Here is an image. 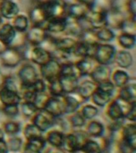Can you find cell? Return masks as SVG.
<instances>
[{
  "instance_id": "cell-1",
  "label": "cell",
  "mask_w": 136,
  "mask_h": 153,
  "mask_svg": "<svg viewBox=\"0 0 136 153\" xmlns=\"http://www.w3.org/2000/svg\"><path fill=\"white\" fill-rule=\"evenodd\" d=\"M23 57H26L27 59L38 65H43L52 59L51 53L41 45L32 46L31 48H27L26 51L23 52Z\"/></svg>"
},
{
  "instance_id": "cell-2",
  "label": "cell",
  "mask_w": 136,
  "mask_h": 153,
  "mask_svg": "<svg viewBox=\"0 0 136 153\" xmlns=\"http://www.w3.org/2000/svg\"><path fill=\"white\" fill-rule=\"evenodd\" d=\"M115 48L112 45L99 43L93 59L95 60V62L99 65H108L112 64L115 60Z\"/></svg>"
},
{
  "instance_id": "cell-3",
  "label": "cell",
  "mask_w": 136,
  "mask_h": 153,
  "mask_svg": "<svg viewBox=\"0 0 136 153\" xmlns=\"http://www.w3.org/2000/svg\"><path fill=\"white\" fill-rule=\"evenodd\" d=\"M67 4L65 0H51L41 5L46 12L48 19H51L65 18L67 15Z\"/></svg>"
},
{
  "instance_id": "cell-4",
  "label": "cell",
  "mask_w": 136,
  "mask_h": 153,
  "mask_svg": "<svg viewBox=\"0 0 136 153\" xmlns=\"http://www.w3.org/2000/svg\"><path fill=\"white\" fill-rule=\"evenodd\" d=\"M55 120L56 118L45 112V110H38L31 117V123L34 124L42 132L49 131L51 128L54 126Z\"/></svg>"
},
{
  "instance_id": "cell-5",
  "label": "cell",
  "mask_w": 136,
  "mask_h": 153,
  "mask_svg": "<svg viewBox=\"0 0 136 153\" xmlns=\"http://www.w3.org/2000/svg\"><path fill=\"white\" fill-rule=\"evenodd\" d=\"M23 55L15 48L7 47L0 55V60L3 66L14 68L21 63L23 59Z\"/></svg>"
},
{
  "instance_id": "cell-6",
  "label": "cell",
  "mask_w": 136,
  "mask_h": 153,
  "mask_svg": "<svg viewBox=\"0 0 136 153\" xmlns=\"http://www.w3.org/2000/svg\"><path fill=\"white\" fill-rule=\"evenodd\" d=\"M48 33L43 26H32L26 33V40L32 46L41 45L48 37Z\"/></svg>"
},
{
  "instance_id": "cell-7",
  "label": "cell",
  "mask_w": 136,
  "mask_h": 153,
  "mask_svg": "<svg viewBox=\"0 0 136 153\" xmlns=\"http://www.w3.org/2000/svg\"><path fill=\"white\" fill-rule=\"evenodd\" d=\"M51 39L53 45V50H57L64 53H72L79 41L72 37H61V38L51 37Z\"/></svg>"
},
{
  "instance_id": "cell-8",
  "label": "cell",
  "mask_w": 136,
  "mask_h": 153,
  "mask_svg": "<svg viewBox=\"0 0 136 153\" xmlns=\"http://www.w3.org/2000/svg\"><path fill=\"white\" fill-rule=\"evenodd\" d=\"M40 71L43 79L48 82L59 78L61 73V63L52 58L46 64L41 65Z\"/></svg>"
},
{
  "instance_id": "cell-9",
  "label": "cell",
  "mask_w": 136,
  "mask_h": 153,
  "mask_svg": "<svg viewBox=\"0 0 136 153\" xmlns=\"http://www.w3.org/2000/svg\"><path fill=\"white\" fill-rule=\"evenodd\" d=\"M18 76L21 85H30L38 80V75L36 69L30 64H25L21 67L18 73Z\"/></svg>"
},
{
  "instance_id": "cell-10",
  "label": "cell",
  "mask_w": 136,
  "mask_h": 153,
  "mask_svg": "<svg viewBox=\"0 0 136 153\" xmlns=\"http://www.w3.org/2000/svg\"><path fill=\"white\" fill-rule=\"evenodd\" d=\"M42 110H45V112L52 115L55 118L62 117L63 115H64V101H63L62 97H50L45 108Z\"/></svg>"
},
{
  "instance_id": "cell-11",
  "label": "cell",
  "mask_w": 136,
  "mask_h": 153,
  "mask_svg": "<svg viewBox=\"0 0 136 153\" xmlns=\"http://www.w3.org/2000/svg\"><path fill=\"white\" fill-rule=\"evenodd\" d=\"M107 142L108 139L103 138V140H96L95 138L89 137L80 150L83 153H103Z\"/></svg>"
},
{
  "instance_id": "cell-12",
  "label": "cell",
  "mask_w": 136,
  "mask_h": 153,
  "mask_svg": "<svg viewBox=\"0 0 136 153\" xmlns=\"http://www.w3.org/2000/svg\"><path fill=\"white\" fill-rule=\"evenodd\" d=\"M28 19L32 26H44V24L48 20V18L42 5L36 4L30 10Z\"/></svg>"
},
{
  "instance_id": "cell-13",
  "label": "cell",
  "mask_w": 136,
  "mask_h": 153,
  "mask_svg": "<svg viewBox=\"0 0 136 153\" xmlns=\"http://www.w3.org/2000/svg\"><path fill=\"white\" fill-rule=\"evenodd\" d=\"M21 102V97L18 92L2 86L0 88V104L2 106L6 105H19Z\"/></svg>"
},
{
  "instance_id": "cell-14",
  "label": "cell",
  "mask_w": 136,
  "mask_h": 153,
  "mask_svg": "<svg viewBox=\"0 0 136 153\" xmlns=\"http://www.w3.org/2000/svg\"><path fill=\"white\" fill-rule=\"evenodd\" d=\"M19 11V6L13 0H5L0 3V15L2 19H13Z\"/></svg>"
},
{
  "instance_id": "cell-15",
  "label": "cell",
  "mask_w": 136,
  "mask_h": 153,
  "mask_svg": "<svg viewBox=\"0 0 136 153\" xmlns=\"http://www.w3.org/2000/svg\"><path fill=\"white\" fill-rule=\"evenodd\" d=\"M90 8L81 2H75L70 4H67V15L72 19L80 20L88 14Z\"/></svg>"
},
{
  "instance_id": "cell-16",
  "label": "cell",
  "mask_w": 136,
  "mask_h": 153,
  "mask_svg": "<svg viewBox=\"0 0 136 153\" xmlns=\"http://www.w3.org/2000/svg\"><path fill=\"white\" fill-rule=\"evenodd\" d=\"M106 14L107 12L95 11L89 10L86 18L89 22L93 30H97L101 28H103L106 25Z\"/></svg>"
},
{
  "instance_id": "cell-17",
  "label": "cell",
  "mask_w": 136,
  "mask_h": 153,
  "mask_svg": "<svg viewBox=\"0 0 136 153\" xmlns=\"http://www.w3.org/2000/svg\"><path fill=\"white\" fill-rule=\"evenodd\" d=\"M126 18V17L123 14L111 8L106 14L107 27L115 30H120Z\"/></svg>"
},
{
  "instance_id": "cell-18",
  "label": "cell",
  "mask_w": 136,
  "mask_h": 153,
  "mask_svg": "<svg viewBox=\"0 0 136 153\" xmlns=\"http://www.w3.org/2000/svg\"><path fill=\"white\" fill-rule=\"evenodd\" d=\"M111 74L112 72L107 65L98 64L97 66L94 67L89 76L93 81L95 83L100 84L104 81H107L111 80Z\"/></svg>"
},
{
  "instance_id": "cell-19",
  "label": "cell",
  "mask_w": 136,
  "mask_h": 153,
  "mask_svg": "<svg viewBox=\"0 0 136 153\" xmlns=\"http://www.w3.org/2000/svg\"><path fill=\"white\" fill-rule=\"evenodd\" d=\"M46 143H47L43 136L26 140V143L22 147V153H43Z\"/></svg>"
},
{
  "instance_id": "cell-20",
  "label": "cell",
  "mask_w": 136,
  "mask_h": 153,
  "mask_svg": "<svg viewBox=\"0 0 136 153\" xmlns=\"http://www.w3.org/2000/svg\"><path fill=\"white\" fill-rule=\"evenodd\" d=\"M64 94H70L76 91L79 85V77L76 75H61L59 76Z\"/></svg>"
},
{
  "instance_id": "cell-21",
  "label": "cell",
  "mask_w": 136,
  "mask_h": 153,
  "mask_svg": "<svg viewBox=\"0 0 136 153\" xmlns=\"http://www.w3.org/2000/svg\"><path fill=\"white\" fill-rule=\"evenodd\" d=\"M43 26L45 27L48 33H63L65 31V28H66V17L48 19Z\"/></svg>"
},
{
  "instance_id": "cell-22",
  "label": "cell",
  "mask_w": 136,
  "mask_h": 153,
  "mask_svg": "<svg viewBox=\"0 0 136 153\" xmlns=\"http://www.w3.org/2000/svg\"><path fill=\"white\" fill-rule=\"evenodd\" d=\"M122 140L136 150V125L135 122L123 125L122 128Z\"/></svg>"
},
{
  "instance_id": "cell-23",
  "label": "cell",
  "mask_w": 136,
  "mask_h": 153,
  "mask_svg": "<svg viewBox=\"0 0 136 153\" xmlns=\"http://www.w3.org/2000/svg\"><path fill=\"white\" fill-rule=\"evenodd\" d=\"M16 30L11 23H4L0 26V42L6 45L10 46L16 36Z\"/></svg>"
},
{
  "instance_id": "cell-24",
  "label": "cell",
  "mask_w": 136,
  "mask_h": 153,
  "mask_svg": "<svg viewBox=\"0 0 136 153\" xmlns=\"http://www.w3.org/2000/svg\"><path fill=\"white\" fill-rule=\"evenodd\" d=\"M118 97L130 103L136 102V85L135 81L127 82L126 85L120 88Z\"/></svg>"
},
{
  "instance_id": "cell-25",
  "label": "cell",
  "mask_w": 136,
  "mask_h": 153,
  "mask_svg": "<svg viewBox=\"0 0 136 153\" xmlns=\"http://www.w3.org/2000/svg\"><path fill=\"white\" fill-rule=\"evenodd\" d=\"M97 86L98 84L95 83L92 80V81L87 80L83 81L82 83L79 84L76 91L82 100H88L91 98L94 92L96 90Z\"/></svg>"
},
{
  "instance_id": "cell-26",
  "label": "cell",
  "mask_w": 136,
  "mask_h": 153,
  "mask_svg": "<svg viewBox=\"0 0 136 153\" xmlns=\"http://www.w3.org/2000/svg\"><path fill=\"white\" fill-rule=\"evenodd\" d=\"M61 148L67 153H72L80 150V144L76 134L73 131L64 133V140L62 143Z\"/></svg>"
},
{
  "instance_id": "cell-27",
  "label": "cell",
  "mask_w": 136,
  "mask_h": 153,
  "mask_svg": "<svg viewBox=\"0 0 136 153\" xmlns=\"http://www.w3.org/2000/svg\"><path fill=\"white\" fill-rule=\"evenodd\" d=\"M64 132L61 131L59 129H52L47 132L45 136L46 143L53 148H61L62 143L64 140Z\"/></svg>"
},
{
  "instance_id": "cell-28",
  "label": "cell",
  "mask_w": 136,
  "mask_h": 153,
  "mask_svg": "<svg viewBox=\"0 0 136 153\" xmlns=\"http://www.w3.org/2000/svg\"><path fill=\"white\" fill-rule=\"evenodd\" d=\"M89 59L90 58H88V57L81 58L76 62H74L75 68H76L79 77L90 75V74L94 69L92 63Z\"/></svg>"
},
{
  "instance_id": "cell-29",
  "label": "cell",
  "mask_w": 136,
  "mask_h": 153,
  "mask_svg": "<svg viewBox=\"0 0 136 153\" xmlns=\"http://www.w3.org/2000/svg\"><path fill=\"white\" fill-rule=\"evenodd\" d=\"M112 93L103 90L101 88H98L97 86L96 90L94 92V93L91 97H92V102L95 105H97L99 107H103L109 103V101L112 99Z\"/></svg>"
},
{
  "instance_id": "cell-30",
  "label": "cell",
  "mask_w": 136,
  "mask_h": 153,
  "mask_svg": "<svg viewBox=\"0 0 136 153\" xmlns=\"http://www.w3.org/2000/svg\"><path fill=\"white\" fill-rule=\"evenodd\" d=\"M107 105H107V110H106V113L111 120L124 119L123 112L122 111V108L119 106V103L117 102L116 99L110 100Z\"/></svg>"
},
{
  "instance_id": "cell-31",
  "label": "cell",
  "mask_w": 136,
  "mask_h": 153,
  "mask_svg": "<svg viewBox=\"0 0 136 153\" xmlns=\"http://www.w3.org/2000/svg\"><path fill=\"white\" fill-rule=\"evenodd\" d=\"M115 61L116 62L118 66L122 69H127L133 64V57L130 52L126 50H120L116 52Z\"/></svg>"
},
{
  "instance_id": "cell-32",
  "label": "cell",
  "mask_w": 136,
  "mask_h": 153,
  "mask_svg": "<svg viewBox=\"0 0 136 153\" xmlns=\"http://www.w3.org/2000/svg\"><path fill=\"white\" fill-rule=\"evenodd\" d=\"M62 99L64 101V115H69L76 112L80 107L81 102L75 97L64 94V96H62Z\"/></svg>"
},
{
  "instance_id": "cell-33",
  "label": "cell",
  "mask_w": 136,
  "mask_h": 153,
  "mask_svg": "<svg viewBox=\"0 0 136 153\" xmlns=\"http://www.w3.org/2000/svg\"><path fill=\"white\" fill-rule=\"evenodd\" d=\"M86 132L92 138H97L103 136L104 132V126L101 122L98 120H91L87 125Z\"/></svg>"
},
{
  "instance_id": "cell-34",
  "label": "cell",
  "mask_w": 136,
  "mask_h": 153,
  "mask_svg": "<svg viewBox=\"0 0 136 153\" xmlns=\"http://www.w3.org/2000/svg\"><path fill=\"white\" fill-rule=\"evenodd\" d=\"M111 78L115 87H118L119 88L126 85L130 80L128 74L122 69H116L113 74H111Z\"/></svg>"
},
{
  "instance_id": "cell-35",
  "label": "cell",
  "mask_w": 136,
  "mask_h": 153,
  "mask_svg": "<svg viewBox=\"0 0 136 153\" xmlns=\"http://www.w3.org/2000/svg\"><path fill=\"white\" fill-rule=\"evenodd\" d=\"M29 19L25 14H18L16 17L12 19L11 25L16 30V32L24 33L28 30Z\"/></svg>"
},
{
  "instance_id": "cell-36",
  "label": "cell",
  "mask_w": 136,
  "mask_h": 153,
  "mask_svg": "<svg viewBox=\"0 0 136 153\" xmlns=\"http://www.w3.org/2000/svg\"><path fill=\"white\" fill-rule=\"evenodd\" d=\"M118 42L126 50H130L135 45V35L130 33H122L118 37Z\"/></svg>"
},
{
  "instance_id": "cell-37",
  "label": "cell",
  "mask_w": 136,
  "mask_h": 153,
  "mask_svg": "<svg viewBox=\"0 0 136 153\" xmlns=\"http://www.w3.org/2000/svg\"><path fill=\"white\" fill-rule=\"evenodd\" d=\"M2 130L5 134L9 136H17L21 131V125L18 122L14 120H8L2 124Z\"/></svg>"
},
{
  "instance_id": "cell-38",
  "label": "cell",
  "mask_w": 136,
  "mask_h": 153,
  "mask_svg": "<svg viewBox=\"0 0 136 153\" xmlns=\"http://www.w3.org/2000/svg\"><path fill=\"white\" fill-rule=\"evenodd\" d=\"M24 137L26 140H30L33 139L39 138L42 136V131H41L37 127L32 123L26 124L23 129Z\"/></svg>"
},
{
  "instance_id": "cell-39",
  "label": "cell",
  "mask_w": 136,
  "mask_h": 153,
  "mask_svg": "<svg viewBox=\"0 0 136 153\" xmlns=\"http://www.w3.org/2000/svg\"><path fill=\"white\" fill-rule=\"evenodd\" d=\"M7 148L9 152L17 153L21 150L23 147V142L22 139L17 136H10V138L6 141Z\"/></svg>"
},
{
  "instance_id": "cell-40",
  "label": "cell",
  "mask_w": 136,
  "mask_h": 153,
  "mask_svg": "<svg viewBox=\"0 0 136 153\" xmlns=\"http://www.w3.org/2000/svg\"><path fill=\"white\" fill-rule=\"evenodd\" d=\"M131 0H112V9L123 14L126 17L129 14V6Z\"/></svg>"
},
{
  "instance_id": "cell-41",
  "label": "cell",
  "mask_w": 136,
  "mask_h": 153,
  "mask_svg": "<svg viewBox=\"0 0 136 153\" xmlns=\"http://www.w3.org/2000/svg\"><path fill=\"white\" fill-rule=\"evenodd\" d=\"M49 93L51 97H60L64 95V91L62 88L61 84L60 82L59 78L55 79L51 81H49Z\"/></svg>"
},
{
  "instance_id": "cell-42",
  "label": "cell",
  "mask_w": 136,
  "mask_h": 153,
  "mask_svg": "<svg viewBox=\"0 0 136 153\" xmlns=\"http://www.w3.org/2000/svg\"><path fill=\"white\" fill-rule=\"evenodd\" d=\"M95 31V35L97 37L99 42H111V41L113 40L115 38L114 32L107 26Z\"/></svg>"
},
{
  "instance_id": "cell-43",
  "label": "cell",
  "mask_w": 136,
  "mask_h": 153,
  "mask_svg": "<svg viewBox=\"0 0 136 153\" xmlns=\"http://www.w3.org/2000/svg\"><path fill=\"white\" fill-rule=\"evenodd\" d=\"M69 123L71 128H81L86 124V120L83 117V116L80 113V112H75L72 114H69Z\"/></svg>"
},
{
  "instance_id": "cell-44",
  "label": "cell",
  "mask_w": 136,
  "mask_h": 153,
  "mask_svg": "<svg viewBox=\"0 0 136 153\" xmlns=\"http://www.w3.org/2000/svg\"><path fill=\"white\" fill-rule=\"evenodd\" d=\"M135 17L128 16L126 17L125 20H124L123 23L122 25L121 30L123 33H130V34H133L135 35L136 33V21Z\"/></svg>"
},
{
  "instance_id": "cell-45",
  "label": "cell",
  "mask_w": 136,
  "mask_h": 153,
  "mask_svg": "<svg viewBox=\"0 0 136 153\" xmlns=\"http://www.w3.org/2000/svg\"><path fill=\"white\" fill-rule=\"evenodd\" d=\"M21 107V113L26 117H32L38 109L33 104V102H29V101H21L19 104Z\"/></svg>"
},
{
  "instance_id": "cell-46",
  "label": "cell",
  "mask_w": 136,
  "mask_h": 153,
  "mask_svg": "<svg viewBox=\"0 0 136 153\" xmlns=\"http://www.w3.org/2000/svg\"><path fill=\"white\" fill-rule=\"evenodd\" d=\"M112 8V0H95L90 10L95 11L107 12Z\"/></svg>"
},
{
  "instance_id": "cell-47",
  "label": "cell",
  "mask_w": 136,
  "mask_h": 153,
  "mask_svg": "<svg viewBox=\"0 0 136 153\" xmlns=\"http://www.w3.org/2000/svg\"><path fill=\"white\" fill-rule=\"evenodd\" d=\"M99 112V110L95 106L92 105H86L81 108V113L85 120H92L96 117Z\"/></svg>"
},
{
  "instance_id": "cell-48",
  "label": "cell",
  "mask_w": 136,
  "mask_h": 153,
  "mask_svg": "<svg viewBox=\"0 0 136 153\" xmlns=\"http://www.w3.org/2000/svg\"><path fill=\"white\" fill-rule=\"evenodd\" d=\"M51 96H49L46 92H42V93H38L36 95V97L33 100V104L35 105L38 110H42L45 108L48 100L50 99Z\"/></svg>"
},
{
  "instance_id": "cell-49",
  "label": "cell",
  "mask_w": 136,
  "mask_h": 153,
  "mask_svg": "<svg viewBox=\"0 0 136 153\" xmlns=\"http://www.w3.org/2000/svg\"><path fill=\"white\" fill-rule=\"evenodd\" d=\"M19 105H6L2 106V111L5 115H7L9 117H14L18 116L19 113Z\"/></svg>"
},
{
  "instance_id": "cell-50",
  "label": "cell",
  "mask_w": 136,
  "mask_h": 153,
  "mask_svg": "<svg viewBox=\"0 0 136 153\" xmlns=\"http://www.w3.org/2000/svg\"><path fill=\"white\" fill-rule=\"evenodd\" d=\"M124 119H127L131 122H135L136 120V103L134 104L131 107V110L127 112V114L125 116Z\"/></svg>"
},
{
  "instance_id": "cell-51",
  "label": "cell",
  "mask_w": 136,
  "mask_h": 153,
  "mask_svg": "<svg viewBox=\"0 0 136 153\" xmlns=\"http://www.w3.org/2000/svg\"><path fill=\"white\" fill-rule=\"evenodd\" d=\"M0 153H9L8 148H7V143L4 140H0Z\"/></svg>"
},
{
  "instance_id": "cell-52",
  "label": "cell",
  "mask_w": 136,
  "mask_h": 153,
  "mask_svg": "<svg viewBox=\"0 0 136 153\" xmlns=\"http://www.w3.org/2000/svg\"><path fill=\"white\" fill-rule=\"evenodd\" d=\"M45 153H67L66 152H64L62 148H53V147H51L50 148H49Z\"/></svg>"
},
{
  "instance_id": "cell-53",
  "label": "cell",
  "mask_w": 136,
  "mask_h": 153,
  "mask_svg": "<svg viewBox=\"0 0 136 153\" xmlns=\"http://www.w3.org/2000/svg\"><path fill=\"white\" fill-rule=\"evenodd\" d=\"M94 1H95V0H76V2H81L82 4L85 5V6L88 7L89 8H90L91 6L93 4Z\"/></svg>"
},
{
  "instance_id": "cell-54",
  "label": "cell",
  "mask_w": 136,
  "mask_h": 153,
  "mask_svg": "<svg viewBox=\"0 0 136 153\" xmlns=\"http://www.w3.org/2000/svg\"><path fill=\"white\" fill-rule=\"evenodd\" d=\"M51 0H36V2H37V4H45L46 2H50Z\"/></svg>"
},
{
  "instance_id": "cell-55",
  "label": "cell",
  "mask_w": 136,
  "mask_h": 153,
  "mask_svg": "<svg viewBox=\"0 0 136 153\" xmlns=\"http://www.w3.org/2000/svg\"><path fill=\"white\" fill-rule=\"evenodd\" d=\"M6 48H7V46L3 45V44L0 42V55H1V53L4 51Z\"/></svg>"
},
{
  "instance_id": "cell-56",
  "label": "cell",
  "mask_w": 136,
  "mask_h": 153,
  "mask_svg": "<svg viewBox=\"0 0 136 153\" xmlns=\"http://www.w3.org/2000/svg\"><path fill=\"white\" fill-rule=\"evenodd\" d=\"M4 131L2 130V128H0V140H4Z\"/></svg>"
},
{
  "instance_id": "cell-57",
  "label": "cell",
  "mask_w": 136,
  "mask_h": 153,
  "mask_svg": "<svg viewBox=\"0 0 136 153\" xmlns=\"http://www.w3.org/2000/svg\"><path fill=\"white\" fill-rule=\"evenodd\" d=\"M2 24V18L1 17V15H0V26Z\"/></svg>"
},
{
  "instance_id": "cell-58",
  "label": "cell",
  "mask_w": 136,
  "mask_h": 153,
  "mask_svg": "<svg viewBox=\"0 0 136 153\" xmlns=\"http://www.w3.org/2000/svg\"><path fill=\"white\" fill-rule=\"evenodd\" d=\"M72 153H83V152H82L81 150H78V151H76V152H72Z\"/></svg>"
},
{
  "instance_id": "cell-59",
  "label": "cell",
  "mask_w": 136,
  "mask_h": 153,
  "mask_svg": "<svg viewBox=\"0 0 136 153\" xmlns=\"http://www.w3.org/2000/svg\"><path fill=\"white\" fill-rule=\"evenodd\" d=\"M3 1H5V0H0V3H1V2H3Z\"/></svg>"
},
{
  "instance_id": "cell-60",
  "label": "cell",
  "mask_w": 136,
  "mask_h": 153,
  "mask_svg": "<svg viewBox=\"0 0 136 153\" xmlns=\"http://www.w3.org/2000/svg\"><path fill=\"white\" fill-rule=\"evenodd\" d=\"M65 1H66V0H65Z\"/></svg>"
}]
</instances>
